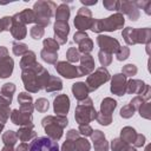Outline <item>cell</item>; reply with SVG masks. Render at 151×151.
<instances>
[{
    "label": "cell",
    "mask_w": 151,
    "mask_h": 151,
    "mask_svg": "<svg viewBox=\"0 0 151 151\" xmlns=\"http://www.w3.org/2000/svg\"><path fill=\"white\" fill-rule=\"evenodd\" d=\"M114 107H116V101L112 100V99H105V100L103 101V104H101V111H103L104 114H105V113L109 114Z\"/></svg>",
    "instance_id": "14"
},
{
    "label": "cell",
    "mask_w": 151,
    "mask_h": 151,
    "mask_svg": "<svg viewBox=\"0 0 151 151\" xmlns=\"http://www.w3.org/2000/svg\"><path fill=\"white\" fill-rule=\"evenodd\" d=\"M33 9L35 11L37 22L42 26H46L50 22V17L53 14V9H57V6L52 1H38L34 4Z\"/></svg>",
    "instance_id": "1"
},
{
    "label": "cell",
    "mask_w": 151,
    "mask_h": 151,
    "mask_svg": "<svg viewBox=\"0 0 151 151\" xmlns=\"http://www.w3.org/2000/svg\"><path fill=\"white\" fill-rule=\"evenodd\" d=\"M15 134L13 133V131H7L6 133H5V136H4V142L6 143V144H11V145H13L14 143H15Z\"/></svg>",
    "instance_id": "16"
},
{
    "label": "cell",
    "mask_w": 151,
    "mask_h": 151,
    "mask_svg": "<svg viewBox=\"0 0 151 151\" xmlns=\"http://www.w3.org/2000/svg\"><path fill=\"white\" fill-rule=\"evenodd\" d=\"M123 147H124V144L122 143L120 139L112 140V149H113V151H123Z\"/></svg>",
    "instance_id": "19"
},
{
    "label": "cell",
    "mask_w": 151,
    "mask_h": 151,
    "mask_svg": "<svg viewBox=\"0 0 151 151\" xmlns=\"http://www.w3.org/2000/svg\"><path fill=\"white\" fill-rule=\"evenodd\" d=\"M12 33L13 35L17 38V39H22L26 34V29L25 27L21 25V22H18V21H14V26L12 28Z\"/></svg>",
    "instance_id": "12"
},
{
    "label": "cell",
    "mask_w": 151,
    "mask_h": 151,
    "mask_svg": "<svg viewBox=\"0 0 151 151\" xmlns=\"http://www.w3.org/2000/svg\"><path fill=\"white\" fill-rule=\"evenodd\" d=\"M70 107V101L66 96H59L54 100V111L60 114H65L68 111Z\"/></svg>",
    "instance_id": "7"
},
{
    "label": "cell",
    "mask_w": 151,
    "mask_h": 151,
    "mask_svg": "<svg viewBox=\"0 0 151 151\" xmlns=\"http://www.w3.org/2000/svg\"><path fill=\"white\" fill-rule=\"evenodd\" d=\"M73 93H74V97H77L78 99H81V98L86 97L87 90L85 87V84H83V83L74 84V86H73Z\"/></svg>",
    "instance_id": "13"
},
{
    "label": "cell",
    "mask_w": 151,
    "mask_h": 151,
    "mask_svg": "<svg viewBox=\"0 0 151 151\" xmlns=\"http://www.w3.org/2000/svg\"><path fill=\"white\" fill-rule=\"evenodd\" d=\"M109 78H110L109 72L105 68H99L96 72V74H92L87 79V83L91 84V90H96L97 87L100 86L101 83H105L106 80H109Z\"/></svg>",
    "instance_id": "5"
},
{
    "label": "cell",
    "mask_w": 151,
    "mask_h": 151,
    "mask_svg": "<svg viewBox=\"0 0 151 151\" xmlns=\"http://www.w3.org/2000/svg\"><path fill=\"white\" fill-rule=\"evenodd\" d=\"M35 107H37L39 111H46V110L48 109V103H47L45 99H39V100L37 101Z\"/></svg>",
    "instance_id": "18"
},
{
    "label": "cell",
    "mask_w": 151,
    "mask_h": 151,
    "mask_svg": "<svg viewBox=\"0 0 151 151\" xmlns=\"http://www.w3.org/2000/svg\"><path fill=\"white\" fill-rule=\"evenodd\" d=\"M28 151H59L58 143L48 137H38L28 145Z\"/></svg>",
    "instance_id": "2"
},
{
    "label": "cell",
    "mask_w": 151,
    "mask_h": 151,
    "mask_svg": "<svg viewBox=\"0 0 151 151\" xmlns=\"http://www.w3.org/2000/svg\"><path fill=\"white\" fill-rule=\"evenodd\" d=\"M98 44L100 45L101 48H106V46H111L112 51H116L119 47V44H118L117 40L110 38V37H105V35L98 37Z\"/></svg>",
    "instance_id": "10"
},
{
    "label": "cell",
    "mask_w": 151,
    "mask_h": 151,
    "mask_svg": "<svg viewBox=\"0 0 151 151\" xmlns=\"http://www.w3.org/2000/svg\"><path fill=\"white\" fill-rule=\"evenodd\" d=\"M58 71L66 78H73V77H79V73L77 72V68L73 67L72 65L65 64V63H59V65L57 66Z\"/></svg>",
    "instance_id": "8"
},
{
    "label": "cell",
    "mask_w": 151,
    "mask_h": 151,
    "mask_svg": "<svg viewBox=\"0 0 151 151\" xmlns=\"http://www.w3.org/2000/svg\"><path fill=\"white\" fill-rule=\"evenodd\" d=\"M4 151H13V149H12V146H6L4 149Z\"/></svg>",
    "instance_id": "26"
},
{
    "label": "cell",
    "mask_w": 151,
    "mask_h": 151,
    "mask_svg": "<svg viewBox=\"0 0 151 151\" xmlns=\"http://www.w3.org/2000/svg\"><path fill=\"white\" fill-rule=\"evenodd\" d=\"M100 21H101V29H105V31H114L124 25V18L119 13Z\"/></svg>",
    "instance_id": "4"
},
{
    "label": "cell",
    "mask_w": 151,
    "mask_h": 151,
    "mask_svg": "<svg viewBox=\"0 0 151 151\" xmlns=\"http://www.w3.org/2000/svg\"><path fill=\"white\" fill-rule=\"evenodd\" d=\"M136 67H134V65H126V67H125V70H124V72H126L127 74H134L136 73Z\"/></svg>",
    "instance_id": "22"
},
{
    "label": "cell",
    "mask_w": 151,
    "mask_h": 151,
    "mask_svg": "<svg viewBox=\"0 0 151 151\" xmlns=\"http://www.w3.org/2000/svg\"><path fill=\"white\" fill-rule=\"evenodd\" d=\"M74 147L77 149V151H88L90 150V144L87 143L86 139H79Z\"/></svg>",
    "instance_id": "15"
},
{
    "label": "cell",
    "mask_w": 151,
    "mask_h": 151,
    "mask_svg": "<svg viewBox=\"0 0 151 151\" xmlns=\"http://www.w3.org/2000/svg\"><path fill=\"white\" fill-rule=\"evenodd\" d=\"M67 55H68V59H70L71 61H77V60L79 59V55H78V53H77V51H76L74 48H71V50L68 51Z\"/></svg>",
    "instance_id": "20"
},
{
    "label": "cell",
    "mask_w": 151,
    "mask_h": 151,
    "mask_svg": "<svg viewBox=\"0 0 151 151\" xmlns=\"http://www.w3.org/2000/svg\"><path fill=\"white\" fill-rule=\"evenodd\" d=\"M92 20H91V12L88 11V8L86 7H81L78 11V15L74 20V25L79 28V29H86L88 27H91Z\"/></svg>",
    "instance_id": "3"
},
{
    "label": "cell",
    "mask_w": 151,
    "mask_h": 151,
    "mask_svg": "<svg viewBox=\"0 0 151 151\" xmlns=\"http://www.w3.org/2000/svg\"><path fill=\"white\" fill-rule=\"evenodd\" d=\"M2 127H4V125H2V124H0V131L2 130Z\"/></svg>",
    "instance_id": "27"
},
{
    "label": "cell",
    "mask_w": 151,
    "mask_h": 151,
    "mask_svg": "<svg viewBox=\"0 0 151 151\" xmlns=\"http://www.w3.org/2000/svg\"><path fill=\"white\" fill-rule=\"evenodd\" d=\"M81 4H84V5H96L97 4V0H94V1H85V0H81Z\"/></svg>",
    "instance_id": "25"
},
{
    "label": "cell",
    "mask_w": 151,
    "mask_h": 151,
    "mask_svg": "<svg viewBox=\"0 0 151 151\" xmlns=\"http://www.w3.org/2000/svg\"><path fill=\"white\" fill-rule=\"evenodd\" d=\"M44 44H45L46 48H47V47H52L54 51H57V50H58V44H54V42H53V40H51V39L45 40V41H44Z\"/></svg>",
    "instance_id": "21"
},
{
    "label": "cell",
    "mask_w": 151,
    "mask_h": 151,
    "mask_svg": "<svg viewBox=\"0 0 151 151\" xmlns=\"http://www.w3.org/2000/svg\"><path fill=\"white\" fill-rule=\"evenodd\" d=\"M80 131H81L83 134H86V136H87V134H91V131H92V130H91L88 126H85V127H84V126H80Z\"/></svg>",
    "instance_id": "23"
},
{
    "label": "cell",
    "mask_w": 151,
    "mask_h": 151,
    "mask_svg": "<svg viewBox=\"0 0 151 151\" xmlns=\"http://www.w3.org/2000/svg\"><path fill=\"white\" fill-rule=\"evenodd\" d=\"M104 7H106V9H110V11H113V9H119V1H109V0H105L104 2Z\"/></svg>",
    "instance_id": "17"
},
{
    "label": "cell",
    "mask_w": 151,
    "mask_h": 151,
    "mask_svg": "<svg viewBox=\"0 0 151 151\" xmlns=\"http://www.w3.org/2000/svg\"><path fill=\"white\" fill-rule=\"evenodd\" d=\"M70 31L68 24L67 21H61V20H57V22L54 24V32H55V38H61V44L65 41V38L67 37Z\"/></svg>",
    "instance_id": "6"
},
{
    "label": "cell",
    "mask_w": 151,
    "mask_h": 151,
    "mask_svg": "<svg viewBox=\"0 0 151 151\" xmlns=\"http://www.w3.org/2000/svg\"><path fill=\"white\" fill-rule=\"evenodd\" d=\"M17 151H28V146L26 144H21L20 146H18Z\"/></svg>",
    "instance_id": "24"
},
{
    "label": "cell",
    "mask_w": 151,
    "mask_h": 151,
    "mask_svg": "<svg viewBox=\"0 0 151 151\" xmlns=\"http://www.w3.org/2000/svg\"><path fill=\"white\" fill-rule=\"evenodd\" d=\"M55 17H57V20L66 21L67 18L70 17V8H68V6H66L65 4H61V5L58 7V9H57Z\"/></svg>",
    "instance_id": "11"
},
{
    "label": "cell",
    "mask_w": 151,
    "mask_h": 151,
    "mask_svg": "<svg viewBox=\"0 0 151 151\" xmlns=\"http://www.w3.org/2000/svg\"><path fill=\"white\" fill-rule=\"evenodd\" d=\"M137 6L134 5V2H131V1H123V2H119V9L123 11L124 13H126L131 20H137V18L139 17V13H133L131 12V9H136Z\"/></svg>",
    "instance_id": "9"
}]
</instances>
